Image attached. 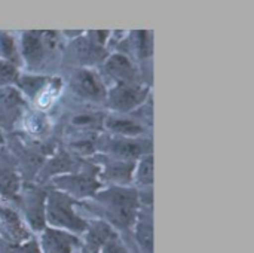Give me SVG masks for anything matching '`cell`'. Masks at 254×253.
I'll use <instances>...</instances> for the list:
<instances>
[{
  "label": "cell",
  "mask_w": 254,
  "mask_h": 253,
  "mask_svg": "<svg viewBox=\"0 0 254 253\" xmlns=\"http://www.w3.org/2000/svg\"><path fill=\"white\" fill-rule=\"evenodd\" d=\"M113 237V231L104 222H95L86 228V253H100L103 246Z\"/></svg>",
  "instance_id": "8992f818"
},
{
  "label": "cell",
  "mask_w": 254,
  "mask_h": 253,
  "mask_svg": "<svg viewBox=\"0 0 254 253\" xmlns=\"http://www.w3.org/2000/svg\"><path fill=\"white\" fill-rule=\"evenodd\" d=\"M137 240L146 252L152 253V225L140 224L137 227Z\"/></svg>",
  "instance_id": "30bf717a"
},
{
  "label": "cell",
  "mask_w": 254,
  "mask_h": 253,
  "mask_svg": "<svg viewBox=\"0 0 254 253\" xmlns=\"http://www.w3.org/2000/svg\"><path fill=\"white\" fill-rule=\"evenodd\" d=\"M101 201L106 203L110 221L121 227H128L135 219V201L137 197L129 191L113 189L101 195Z\"/></svg>",
  "instance_id": "7a4b0ae2"
},
{
  "label": "cell",
  "mask_w": 254,
  "mask_h": 253,
  "mask_svg": "<svg viewBox=\"0 0 254 253\" xmlns=\"http://www.w3.org/2000/svg\"><path fill=\"white\" fill-rule=\"evenodd\" d=\"M107 70L110 72V75L118 76L119 79L125 81L128 78H131V75L134 73V67L132 64L128 61L127 57L124 55H115L113 58H110L107 61Z\"/></svg>",
  "instance_id": "52a82bcc"
},
{
  "label": "cell",
  "mask_w": 254,
  "mask_h": 253,
  "mask_svg": "<svg viewBox=\"0 0 254 253\" xmlns=\"http://www.w3.org/2000/svg\"><path fill=\"white\" fill-rule=\"evenodd\" d=\"M71 200L63 194H52L48 206V218L52 225L58 228H65L73 233H83L88 224L82 221L71 207Z\"/></svg>",
  "instance_id": "6da1fadb"
},
{
  "label": "cell",
  "mask_w": 254,
  "mask_h": 253,
  "mask_svg": "<svg viewBox=\"0 0 254 253\" xmlns=\"http://www.w3.org/2000/svg\"><path fill=\"white\" fill-rule=\"evenodd\" d=\"M152 169H153V166H152V158H150V157H149V158H144V160H143V164L138 167V171H137V179H138V182H141V183H144V185L150 183V182H152Z\"/></svg>",
  "instance_id": "7c38bea8"
},
{
  "label": "cell",
  "mask_w": 254,
  "mask_h": 253,
  "mask_svg": "<svg viewBox=\"0 0 254 253\" xmlns=\"http://www.w3.org/2000/svg\"><path fill=\"white\" fill-rule=\"evenodd\" d=\"M110 128L116 130L118 133H122V134H131V136H135L138 133H141V128L140 125L128 121V119H112L109 122Z\"/></svg>",
  "instance_id": "9c48e42d"
},
{
  "label": "cell",
  "mask_w": 254,
  "mask_h": 253,
  "mask_svg": "<svg viewBox=\"0 0 254 253\" xmlns=\"http://www.w3.org/2000/svg\"><path fill=\"white\" fill-rule=\"evenodd\" d=\"M18 188V182L12 173L0 171V191L3 194H12Z\"/></svg>",
  "instance_id": "8fae6325"
},
{
  "label": "cell",
  "mask_w": 254,
  "mask_h": 253,
  "mask_svg": "<svg viewBox=\"0 0 254 253\" xmlns=\"http://www.w3.org/2000/svg\"><path fill=\"white\" fill-rule=\"evenodd\" d=\"M144 95V89H140L138 86H132L128 84H121L110 92V101L113 107L118 110H129L135 107L138 103H141Z\"/></svg>",
  "instance_id": "277c9868"
},
{
  "label": "cell",
  "mask_w": 254,
  "mask_h": 253,
  "mask_svg": "<svg viewBox=\"0 0 254 253\" xmlns=\"http://www.w3.org/2000/svg\"><path fill=\"white\" fill-rule=\"evenodd\" d=\"M98 52H100V49H97L94 46V43H91L88 40H77L71 46V55L74 57V60H77L83 64H88L92 60H95Z\"/></svg>",
  "instance_id": "ba28073f"
},
{
  "label": "cell",
  "mask_w": 254,
  "mask_h": 253,
  "mask_svg": "<svg viewBox=\"0 0 254 253\" xmlns=\"http://www.w3.org/2000/svg\"><path fill=\"white\" fill-rule=\"evenodd\" d=\"M16 79V72L12 66L6 64L4 61H0V84L12 82Z\"/></svg>",
  "instance_id": "4fadbf2b"
},
{
  "label": "cell",
  "mask_w": 254,
  "mask_h": 253,
  "mask_svg": "<svg viewBox=\"0 0 254 253\" xmlns=\"http://www.w3.org/2000/svg\"><path fill=\"white\" fill-rule=\"evenodd\" d=\"M77 245L79 240L70 233L61 230H46L42 234L39 248L42 253H73Z\"/></svg>",
  "instance_id": "3957f363"
},
{
  "label": "cell",
  "mask_w": 254,
  "mask_h": 253,
  "mask_svg": "<svg viewBox=\"0 0 254 253\" xmlns=\"http://www.w3.org/2000/svg\"><path fill=\"white\" fill-rule=\"evenodd\" d=\"M0 54L6 58H10L13 54V40L3 33H0Z\"/></svg>",
  "instance_id": "5bb4252c"
},
{
  "label": "cell",
  "mask_w": 254,
  "mask_h": 253,
  "mask_svg": "<svg viewBox=\"0 0 254 253\" xmlns=\"http://www.w3.org/2000/svg\"><path fill=\"white\" fill-rule=\"evenodd\" d=\"M73 88L86 98H103L104 88L100 79L89 70H79L73 78Z\"/></svg>",
  "instance_id": "5b68a950"
},
{
  "label": "cell",
  "mask_w": 254,
  "mask_h": 253,
  "mask_svg": "<svg viewBox=\"0 0 254 253\" xmlns=\"http://www.w3.org/2000/svg\"><path fill=\"white\" fill-rule=\"evenodd\" d=\"M16 253H42L40 252V248L36 245V243H28L22 248H19Z\"/></svg>",
  "instance_id": "9a60e30c"
}]
</instances>
